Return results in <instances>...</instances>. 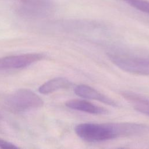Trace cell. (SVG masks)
<instances>
[{"mask_svg":"<svg viewBox=\"0 0 149 149\" xmlns=\"http://www.w3.org/2000/svg\"><path fill=\"white\" fill-rule=\"evenodd\" d=\"M74 132L83 140L96 143L147 134L149 133V126L135 123H84L76 125Z\"/></svg>","mask_w":149,"mask_h":149,"instance_id":"6da1fadb","label":"cell"},{"mask_svg":"<svg viewBox=\"0 0 149 149\" xmlns=\"http://www.w3.org/2000/svg\"><path fill=\"white\" fill-rule=\"evenodd\" d=\"M6 104L12 111L23 112L41 108L44 101L31 90L20 88L9 95Z\"/></svg>","mask_w":149,"mask_h":149,"instance_id":"7a4b0ae2","label":"cell"},{"mask_svg":"<svg viewBox=\"0 0 149 149\" xmlns=\"http://www.w3.org/2000/svg\"><path fill=\"white\" fill-rule=\"evenodd\" d=\"M107 55L113 64L124 71L149 76V56L122 53H108Z\"/></svg>","mask_w":149,"mask_h":149,"instance_id":"3957f363","label":"cell"},{"mask_svg":"<svg viewBox=\"0 0 149 149\" xmlns=\"http://www.w3.org/2000/svg\"><path fill=\"white\" fill-rule=\"evenodd\" d=\"M54 9L51 0H23L16 8L18 15L27 18H39L49 15Z\"/></svg>","mask_w":149,"mask_h":149,"instance_id":"277c9868","label":"cell"},{"mask_svg":"<svg viewBox=\"0 0 149 149\" xmlns=\"http://www.w3.org/2000/svg\"><path fill=\"white\" fill-rule=\"evenodd\" d=\"M44 58L40 53L10 55L0 58V69H17L27 67Z\"/></svg>","mask_w":149,"mask_h":149,"instance_id":"5b68a950","label":"cell"},{"mask_svg":"<svg viewBox=\"0 0 149 149\" xmlns=\"http://www.w3.org/2000/svg\"><path fill=\"white\" fill-rule=\"evenodd\" d=\"M74 92L77 96L81 98L96 100L112 107L118 106L116 101L87 85L79 84L76 86L74 88Z\"/></svg>","mask_w":149,"mask_h":149,"instance_id":"8992f818","label":"cell"},{"mask_svg":"<svg viewBox=\"0 0 149 149\" xmlns=\"http://www.w3.org/2000/svg\"><path fill=\"white\" fill-rule=\"evenodd\" d=\"M65 105L69 108L91 114L104 115L108 113V111L107 109L83 100H70L65 102Z\"/></svg>","mask_w":149,"mask_h":149,"instance_id":"52a82bcc","label":"cell"},{"mask_svg":"<svg viewBox=\"0 0 149 149\" xmlns=\"http://www.w3.org/2000/svg\"><path fill=\"white\" fill-rule=\"evenodd\" d=\"M71 85V82L66 78L55 77L41 85L38 91L42 94H48L59 90L68 88Z\"/></svg>","mask_w":149,"mask_h":149,"instance_id":"ba28073f","label":"cell"},{"mask_svg":"<svg viewBox=\"0 0 149 149\" xmlns=\"http://www.w3.org/2000/svg\"><path fill=\"white\" fill-rule=\"evenodd\" d=\"M123 97L133 104L137 111L149 116V100L132 92H123Z\"/></svg>","mask_w":149,"mask_h":149,"instance_id":"9c48e42d","label":"cell"},{"mask_svg":"<svg viewBox=\"0 0 149 149\" xmlns=\"http://www.w3.org/2000/svg\"><path fill=\"white\" fill-rule=\"evenodd\" d=\"M132 7L149 14V1L146 0H122Z\"/></svg>","mask_w":149,"mask_h":149,"instance_id":"30bf717a","label":"cell"},{"mask_svg":"<svg viewBox=\"0 0 149 149\" xmlns=\"http://www.w3.org/2000/svg\"><path fill=\"white\" fill-rule=\"evenodd\" d=\"M0 148L3 149H16L18 147L14 144L0 138Z\"/></svg>","mask_w":149,"mask_h":149,"instance_id":"8fae6325","label":"cell"},{"mask_svg":"<svg viewBox=\"0 0 149 149\" xmlns=\"http://www.w3.org/2000/svg\"><path fill=\"white\" fill-rule=\"evenodd\" d=\"M1 117H2V116H1V114H0V119H1Z\"/></svg>","mask_w":149,"mask_h":149,"instance_id":"7c38bea8","label":"cell"},{"mask_svg":"<svg viewBox=\"0 0 149 149\" xmlns=\"http://www.w3.org/2000/svg\"><path fill=\"white\" fill-rule=\"evenodd\" d=\"M19 1H23V0H19Z\"/></svg>","mask_w":149,"mask_h":149,"instance_id":"4fadbf2b","label":"cell"}]
</instances>
